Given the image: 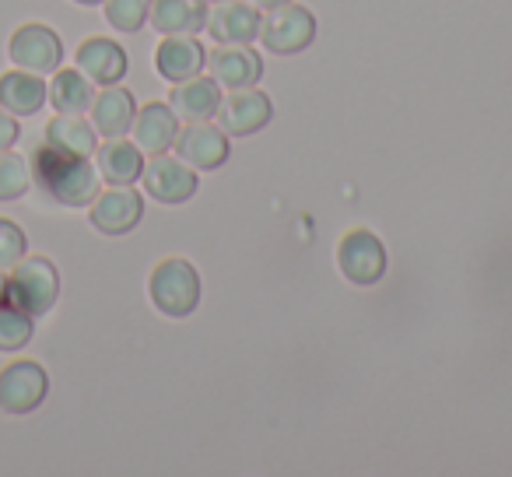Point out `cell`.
Masks as SVG:
<instances>
[{
    "label": "cell",
    "instance_id": "obj_1",
    "mask_svg": "<svg viewBox=\"0 0 512 477\" xmlns=\"http://www.w3.org/2000/svg\"><path fill=\"white\" fill-rule=\"evenodd\" d=\"M32 183L46 193L50 200L64 207H88L95 197H99V169L88 162L85 155H67V151H57L50 144L32 155Z\"/></svg>",
    "mask_w": 512,
    "mask_h": 477
},
{
    "label": "cell",
    "instance_id": "obj_2",
    "mask_svg": "<svg viewBox=\"0 0 512 477\" xmlns=\"http://www.w3.org/2000/svg\"><path fill=\"white\" fill-rule=\"evenodd\" d=\"M60 299V274L53 260L46 257H22L8 274V302L22 313L46 316Z\"/></svg>",
    "mask_w": 512,
    "mask_h": 477
},
{
    "label": "cell",
    "instance_id": "obj_3",
    "mask_svg": "<svg viewBox=\"0 0 512 477\" xmlns=\"http://www.w3.org/2000/svg\"><path fill=\"white\" fill-rule=\"evenodd\" d=\"M148 295L162 316L183 320V316H190L200 302V278H197V271H193L190 260L169 257L151 271Z\"/></svg>",
    "mask_w": 512,
    "mask_h": 477
},
{
    "label": "cell",
    "instance_id": "obj_4",
    "mask_svg": "<svg viewBox=\"0 0 512 477\" xmlns=\"http://www.w3.org/2000/svg\"><path fill=\"white\" fill-rule=\"evenodd\" d=\"M260 39L271 53L278 57H292V53H302L309 43L316 39V18L309 8L302 4H281V8H271L267 18H260Z\"/></svg>",
    "mask_w": 512,
    "mask_h": 477
},
{
    "label": "cell",
    "instance_id": "obj_5",
    "mask_svg": "<svg viewBox=\"0 0 512 477\" xmlns=\"http://www.w3.org/2000/svg\"><path fill=\"white\" fill-rule=\"evenodd\" d=\"M50 393V376L39 362H11L0 369V411L32 414Z\"/></svg>",
    "mask_w": 512,
    "mask_h": 477
},
{
    "label": "cell",
    "instance_id": "obj_6",
    "mask_svg": "<svg viewBox=\"0 0 512 477\" xmlns=\"http://www.w3.org/2000/svg\"><path fill=\"white\" fill-rule=\"evenodd\" d=\"M337 267L351 285H376L386 274V250L369 228H355L341 239L337 246Z\"/></svg>",
    "mask_w": 512,
    "mask_h": 477
},
{
    "label": "cell",
    "instance_id": "obj_7",
    "mask_svg": "<svg viewBox=\"0 0 512 477\" xmlns=\"http://www.w3.org/2000/svg\"><path fill=\"white\" fill-rule=\"evenodd\" d=\"M8 57L15 67H22V71H32V74H53L60 67V60H64V43H60V36L50 29V25H22V29H15V36H11L8 43Z\"/></svg>",
    "mask_w": 512,
    "mask_h": 477
},
{
    "label": "cell",
    "instance_id": "obj_8",
    "mask_svg": "<svg viewBox=\"0 0 512 477\" xmlns=\"http://www.w3.org/2000/svg\"><path fill=\"white\" fill-rule=\"evenodd\" d=\"M144 193L158 204H183L197 193V172L172 155H151V162L141 172Z\"/></svg>",
    "mask_w": 512,
    "mask_h": 477
},
{
    "label": "cell",
    "instance_id": "obj_9",
    "mask_svg": "<svg viewBox=\"0 0 512 477\" xmlns=\"http://www.w3.org/2000/svg\"><path fill=\"white\" fill-rule=\"evenodd\" d=\"M274 109L271 99L264 92H256L253 85L249 88H232V95H225L218 106V120L225 127V134L232 137H249L256 130H264L271 123Z\"/></svg>",
    "mask_w": 512,
    "mask_h": 477
},
{
    "label": "cell",
    "instance_id": "obj_10",
    "mask_svg": "<svg viewBox=\"0 0 512 477\" xmlns=\"http://www.w3.org/2000/svg\"><path fill=\"white\" fill-rule=\"evenodd\" d=\"M141 214H144V200L130 186H113V190L99 193L88 204V218H92V225L102 235H127L141 221Z\"/></svg>",
    "mask_w": 512,
    "mask_h": 477
},
{
    "label": "cell",
    "instance_id": "obj_11",
    "mask_svg": "<svg viewBox=\"0 0 512 477\" xmlns=\"http://www.w3.org/2000/svg\"><path fill=\"white\" fill-rule=\"evenodd\" d=\"M204 67L221 88H249L264 74V60L249 43H221Z\"/></svg>",
    "mask_w": 512,
    "mask_h": 477
},
{
    "label": "cell",
    "instance_id": "obj_12",
    "mask_svg": "<svg viewBox=\"0 0 512 477\" xmlns=\"http://www.w3.org/2000/svg\"><path fill=\"white\" fill-rule=\"evenodd\" d=\"M176 155L183 158L190 169H221L228 162V134L211 123H190L176 134Z\"/></svg>",
    "mask_w": 512,
    "mask_h": 477
},
{
    "label": "cell",
    "instance_id": "obj_13",
    "mask_svg": "<svg viewBox=\"0 0 512 477\" xmlns=\"http://www.w3.org/2000/svg\"><path fill=\"white\" fill-rule=\"evenodd\" d=\"M74 64H78V71L85 74L92 85H116V81H123V74H127V53H123V46L113 43V39L92 36L78 46Z\"/></svg>",
    "mask_w": 512,
    "mask_h": 477
},
{
    "label": "cell",
    "instance_id": "obj_14",
    "mask_svg": "<svg viewBox=\"0 0 512 477\" xmlns=\"http://www.w3.org/2000/svg\"><path fill=\"white\" fill-rule=\"evenodd\" d=\"M130 130H134V144L141 151H148V155H165V151H172V144H176L179 116L172 113V106H165V102H148V106H141L134 113Z\"/></svg>",
    "mask_w": 512,
    "mask_h": 477
},
{
    "label": "cell",
    "instance_id": "obj_15",
    "mask_svg": "<svg viewBox=\"0 0 512 477\" xmlns=\"http://www.w3.org/2000/svg\"><path fill=\"white\" fill-rule=\"evenodd\" d=\"M95 169H99L102 183L134 186L144 172V151L123 137H106V144L95 148Z\"/></svg>",
    "mask_w": 512,
    "mask_h": 477
},
{
    "label": "cell",
    "instance_id": "obj_16",
    "mask_svg": "<svg viewBox=\"0 0 512 477\" xmlns=\"http://www.w3.org/2000/svg\"><path fill=\"white\" fill-rule=\"evenodd\" d=\"M204 29L218 43H253V39H260V11L253 4H242V0H221L207 15Z\"/></svg>",
    "mask_w": 512,
    "mask_h": 477
},
{
    "label": "cell",
    "instance_id": "obj_17",
    "mask_svg": "<svg viewBox=\"0 0 512 477\" xmlns=\"http://www.w3.org/2000/svg\"><path fill=\"white\" fill-rule=\"evenodd\" d=\"M204 64H207L204 46L190 36H169V39H162V46L155 50L158 74H162L165 81H172V85L197 78V74L204 71Z\"/></svg>",
    "mask_w": 512,
    "mask_h": 477
},
{
    "label": "cell",
    "instance_id": "obj_18",
    "mask_svg": "<svg viewBox=\"0 0 512 477\" xmlns=\"http://www.w3.org/2000/svg\"><path fill=\"white\" fill-rule=\"evenodd\" d=\"M169 106L179 120L186 123H204L211 116H218L221 106V85L214 78H190V81H179L169 95Z\"/></svg>",
    "mask_w": 512,
    "mask_h": 477
},
{
    "label": "cell",
    "instance_id": "obj_19",
    "mask_svg": "<svg viewBox=\"0 0 512 477\" xmlns=\"http://www.w3.org/2000/svg\"><path fill=\"white\" fill-rule=\"evenodd\" d=\"M50 99V85L43 81V74L32 71H8L0 74V106L15 116H32L46 106Z\"/></svg>",
    "mask_w": 512,
    "mask_h": 477
},
{
    "label": "cell",
    "instance_id": "obj_20",
    "mask_svg": "<svg viewBox=\"0 0 512 477\" xmlns=\"http://www.w3.org/2000/svg\"><path fill=\"white\" fill-rule=\"evenodd\" d=\"M137 102L127 88L106 85V92H99L92 99V127L102 137H123L134 123Z\"/></svg>",
    "mask_w": 512,
    "mask_h": 477
},
{
    "label": "cell",
    "instance_id": "obj_21",
    "mask_svg": "<svg viewBox=\"0 0 512 477\" xmlns=\"http://www.w3.org/2000/svg\"><path fill=\"white\" fill-rule=\"evenodd\" d=\"M151 25L162 36H193L207 25L204 0H151Z\"/></svg>",
    "mask_w": 512,
    "mask_h": 477
},
{
    "label": "cell",
    "instance_id": "obj_22",
    "mask_svg": "<svg viewBox=\"0 0 512 477\" xmlns=\"http://www.w3.org/2000/svg\"><path fill=\"white\" fill-rule=\"evenodd\" d=\"M46 144L67 155H85L92 158L99 148V134H95L92 120H85L81 113H57L46 123Z\"/></svg>",
    "mask_w": 512,
    "mask_h": 477
},
{
    "label": "cell",
    "instance_id": "obj_23",
    "mask_svg": "<svg viewBox=\"0 0 512 477\" xmlns=\"http://www.w3.org/2000/svg\"><path fill=\"white\" fill-rule=\"evenodd\" d=\"M95 99V85L78 71V67H67V71H53L50 99L57 113H88Z\"/></svg>",
    "mask_w": 512,
    "mask_h": 477
},
{
    "label": "cell",
    "instance_id": "obj_24",
    "mask_svg": "<svg viewBox=\"0 0 512 477\" xmlns=\"http://www.w3.org/2000/svg\"><path fill=\"white\" fill-rule=\"evenodd\" d=\"M32 330H36V320L29 313H22L11 302H0V351H22L25 344L32 341Z\"/></svg>",
    "mask_w": 512,
    "mask_h": 477
},
{
    "label": "cell",
    "instance_id": "obj_25",
    "mask_svg": "<svg viewBox=\"0 0 512 477\" xmlns=\"http://www.w3.org/2000/svg\"><path fill=\"white\" fill-rule=\"evenodd\" d=\"M32 186V165L15 151H0V200L25 197Z\"/></svg>",
    "mask_w": 512,
    "mask_h": 477
},
{
    "label": "cell",
    "instance_id": "obj_26",
    "mask_svg": "<svg viewBox=\"0 0 512 477\" xmlns=\"http://www.w3.org/2000/svg\"><path fill=\"white\" fill-rule=\"evenodd\" d=\"M106 4V22L116 32H141L151 15V0H102Z\"/></svg>",
    "mask_w": 512,
    "mask_h": 477
},
{
    "label": "cell",
    "instance_id": "obj_27",
    "mask_svg": "<svg viewBox=\"0 0 512 477\" xmlns=\"http://www.w3.org/2000/svg\"><path fill=\"white\" fill-rule=\"evenodd\" d=\"M29 250V235L22 232V225H15L11 218H0V271L15 267Z\"/></svg>",
    "mask_w": 512,
    "mask_h": 477
},
{
    "label": "cell",
    "instance_id": "obj_28",
    "mask_svg": "<svg viewBox=\"0 0 512 477\" xmlns=\"http://www.w3.org/2000/svg\"><path fill=\"white\" fill-rule=\"evenodd\" d=\"M18 134H22V127H18L15 113H8V109L0 106V151H8V148H15Z\"/></svg>",
    "mask_w": 512,
    "mask_h": 477
},
{
    "label": "cell",
    "instance_id": "obj_29",
    "mask_svg": "<svg viewBox=\"0 0 512 477\" xmlns=\"http://www.w3.org/2000/svg\"><path fill=\"white\" fill-rule=\"evenodd\" d=\"M253 8H264V11H271V8H281V4H288V0H249Z\"/></svg>",
    "mask_w": 512,
    "mask_h": 477
},
{
    "label": "cell",
    "instance_id": "obj_30",
    "mask_svg": "<svg viewBox=\"0 0 512 477\" xmlns=\"http://www.w3.org/2000/svg\"><path fill=\"white\" fill-rule=\"evenodd\" d=\"M0 302H8V278L0 274Z\"/></svg>",
    "mask_w": 512,
    "mask_h": 477
},
{
    "label": "cell",
    "instance_id": "obj_31",
    "mask_svg": "<svg viewBox=\"0 0 512 477\" xmlns=\"http://www.w3.org/2000/svg\"><path fill=\"white\" fill-rule=\"evenodd\" d=\"M74 4H85V8H92V4H102V0H74Z\"/></svg>",
    "mask_w": 512,
    "mask_h": 477
},
{
    "label": "cell",
    "instance_id": "obj_32",
    "mask_svg": "<svg viewBox=\"0 0 512 477\" xmlns=\"http://www.w3.org/2000/svg\"><path fill=\"white\" fill-rule=\"evenodd\" d=\"M204 4H221V0H204Z\"/></svg>",
    "mask_w": 512,
    "mask_h": 477
}]
</instances>
